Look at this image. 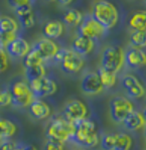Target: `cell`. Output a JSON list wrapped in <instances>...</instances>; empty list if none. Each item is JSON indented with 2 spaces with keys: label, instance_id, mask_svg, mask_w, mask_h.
I'll use <instances>...</instances> for the list:
<instances>
[{
  "label": "cell",
  "instance_id": "obj_1",
  "mask_svg": "<svg viewBox=\"0 0 146 150\" xmlns=\"http://www.w3.org/2000/svg\"><path fill=\"white\" fill-rule=\"evenodd\" d=\"M74 125L75 132L69 139L74 144L83 148H93L98 145L100 138L94 121L88 118H83L74 123Z\"/></svg>",
  "mask_w": 146,
  "mask_h": 150
},
{
  "label": "cell",
  "instance_id": "obj_2",
  "mask_svg": "<svg viewBox=\"0 0 146 150\" xmlns=\"http://www.w3.org/2000/svg\"><path fill=\"white\" fill-rule=\"evenodd\" d=\"M91 15L107 30L115 26L119 17L117 8L107 0H98L95 2Z\"/></svg>",
  "mask_w": 146,
  "mask_h": 150
},
{
  "label": "cell",
  "instance_id": "obj_3",
  "mask_svg": "<svg viewBox=\"0 0 146 150\" xmlns=\"http://www.w3.org/2000/svg\"><path fill=\"white\" fill-rule=\"evenodd\" d=\"M75 132V125L64 117H55L48 123L45 128L47 139H55L62 142L69 141Z\"/></svg>",
  "mask_w": 146,
  "mask_h": 150
},
{
  "label": "cell",
  "instance_id": "obj_4",
  "mask_svg": "<svg viewBox=\"0 0 146 150\" xmlns=\"http://www.w3.org/2000/svg\"><path fill=\"white\" fill-rule=\"evenodd\" d=\"M100 63L104 70L113 74L118 73L124 64V52L119 47L109 45L102 52Z\"/></svg>",
  "mask_w": 146,
  "mask_h": 150
},
{
  "label": "cell",
  "instance_id": "obj_5",
  "mask_svg": "<svg viewBox=\"0 0 146 150\" xmlns=\"http://www.w3.org/2000/svg\"><path fill=\"white\" fill-rule=\"evenodd\" d=\"M10 94L12 97V104L16 108H23L29 106L34 100V95L32 93L29 84L23 81H16L10 86Z\"/></svg>",
  "mask_w": 146,
  "mask_h": 150
},
{
  "label": "cell",
  "instance_id": "obj_6",
  "mask_svg": "<svg viewBox=\"0 0 146 150\" xmlns=\"http://www.w3.org/2000/svg\"><path fill=\"white\" fill-rule=\"evenodd\" d=\"M110 116L115 123H123L127 115L133 111V104L129 99L122 96H116L109 103Z\"/></svg>",
  "mask_w": 146,
  "mask_h": 150
},
{
  "label": "cell",
  "instance_id": "obj_7",
  "mask_svg": "<svg viewBox=\"0 0 146 150\" xmlns=\"http://www.w3.org/2000/svg\"><path fill=\"white\" fill-rule=\"evenodd\" d=\"M78 31L81 35L89 38L93 40H97L106 33L107 29H105L99 22H97L92 17V15H86L83 17L82 22L79 24Z\"/></svg>",
  "mask_w": 146,
  "mask_h": 150
},
{
  "label": "cell",
  "instance_id": "obj_8",
  "mask_svg": "<svg viewBox=\"0 0 146 150\" xmlns=\"http://www.w3.org/2000/svg\"><path fill=\"white\" fill-rule=\"evenodd\" d=\"M32 93L35 98H43V97L52 96L57 92V84L54 80L47 77H41L39 79L28 82Z\"/></svg>",
  "mask_w": 146,
  "mask_h": 150
},
{
  "label": "cell",
  "instance_id": "obj_9",
  "mask_svg": "<svg viewBox=\"0 0 146 150\" xmlns=\"http://www.w3.org/2000/svg\"><path fill=\"white\" fill-rule=\"evenodd\" d=\"M88 109L86 105L80 100H71L64 105L62 117L69 122L76 123L79 120L86 118Z\"/></svg>",
  "mask_w": 146,
  "mask_h": 150
},
{
  "label": "cell",
  "instance_id": "obj_10",
  "mask_svg": "<svg viewBox=\"0 0 146 150\" xmlns=\"http://www.w3.org/2000/svg\"><path fill=\"white\" fill-rule=\"evenodd\" d=\"M61 70L67 74H75L80 71L84 67V59L82 55L78 54L73 50H67L60 63Z\"/></svg>",
  "mask_w": 146,
  "mask_h": 150
},
{
  "label": "cell",
  "instance_id": "obj_11",
  "mask_svg": "<svg viewBox=\"0 0 146 150\" xmlns=\"http://www.w3.org/2000/svg\"><path fill=\"white\" fill-rule=\"evenodd\" d=\"M121 86L131 99H139L145 95L144 86L133 75H125L121 80Z\"/></svg>",
  "mask_w": 146,
  "mask_h": 150
},
{
  "label": "cell",
  "instance_id": "obj_12",
  "mask_svg": "<svg viewBox=\"0 0 146 150\" xmlns=\"http://www.w3.org/2000/svg\"><path fill=\"white\" fill-rule=\"evenodd\" d=\"M124 64L131 70H138L146 64V52L142 48H128L124 52Z\"/></svg>",
  "mask_w": 146,
  "mask_h": 150
},
{
  "label": "cell",
  "instance_id": "obj_13",
  "mask_svg": "<svg viewBox=\"0 0 146 150\" xmlns=\"http://www.w3.org/2000/svg\"><path fill=\"white\" fill-rule=\"evenodd\" d=\"M81 89L87 95H98L104 90L102 82L97 73H87L81 82Z\"/></svg>",
  "mask_w": 146,
  "mask_h": 150
},
{
  "label": "cell",
  "instance_id": "obj_14",
  "mask_svg": "<svg viewBox=\"0 0 146 150\" xmlns=\"http://www.w3.org/2000/svg\"><path fill=\"white\" fill-rule=\"evenodd\" d=\"M30 50L29 45L24 38L16 36L11 42L5 47L6 54L12 57H23Z\"/></svg>",
  "mask_w": 146,
  "mask_h": 150
},
{
  "label": "cell",
  "instance_id": "obj_15",
  "mask_svg": "<svg viewBox=\"0 0 146 150\" xmlns=\"http://www.w3.org/2000/svg\"><path fill=\"white\" fill-rule=\"evenodd\" d=\"M33 48L38 50V52L40 54L43 61L52 59L55 57V54H57V50H59L57 45L52 40H50V38H43V40H38L33 45Z\"/></svg>",
  "mask_w": 146,
  "mask_h": 150
},
{
  "label": "cell",
  "instance_id": "obj_16",
  "mask_svg": "<svg viewBox=\"0 0 146 150\" xmlns=\"http://www.w3.org/2000/svg\"><path fill=\"white\" fill-rule=\"evenodd\" d=\"M29 115L35 120H43L50 117V108L41 100H33L28 106Z\"/></svg>",
  "mask_w": 146,
  "mask_h": 150
},
{
  "label": "cell",
  "instance_id": "obj_17",
  "mask_svg": "<svg viewBox=\"0 0 146 150\" xmlns=\"http://www.w3.org/2000/svg\"><path fill=\"white\" fill-rule=\"evenodd\" d=\"M94 47V40L84 35L78 34L72 43V50L80 55H87L92 52Z\"/></svg>",
  "mask_w": 146,
  "mask_h": 150
},
{
  "label": "cell",
  "instance_id": "obj_18",
  "mask_svg": "<svg viewBox=\"0 0 146 150\" xmlns=\"http://www.w3.org/2000/svg\"><path fill=\"white\" fill-rule=\"evenodd\" d=\"M123 124L126 129H128V130H130V131H135V130L141 129L142 127H144L146 122H145L144 117H143V114L133 110L130 114L127 115V117L124 119Z\"/></svg>",
  "mask_w": 146,
  "mask_h": 150
},
{
  "label": "cell",
  "instance_id": "obj_19",
  "mask_svg": "<svg viewBox=\"0 0 146 150\" xmlns=\"http://www.w3.org/2000/svg\"><path fill=\"white\" fill-rule=\"evenodd\" d=\"M64 32V24L57 20L46 22L43 26V35L50 40H57Z\"/></svg>",
  "mask_w": 146,
  "mask_h": 150
},
{
  "label": "cell",
  "instance_id": "obj_20",
  "mask_svg": "<svg viewBox=\"0 0 146 150\" xmlns=\"http://www.w3.org/2000/svg\"><path fill=\"white\" fill-rule=\"evenodd\" d=\"M128 25L132 30L146 29V10H139L134 12L129 18Z\"/></svg>",
  "mask_w": 146,
  "mask_h": 150
},
{
  "label": "cell",
  "instance_id": "obj_21",
  "mask_svg": "<svg viewBox=\"0 0 146 150\" xmlns=\"http://www.w3.org/2000/svg\"><path fill=\"white\" fill-rule=\"evenodd\" d=\"M83 14L78 10V9L72 8L67 10L66 12L62 14V19L64 24L69 25V26H77L82 22L83 20Z\"/></svg>",
  "mask_w": 146,
  "mask_h": 150
},
{
  "label": "cell",
  "instance_id": "obj_22",
  "mask_svg": "<svg viewBox=\"0 0 146 150\" xmlns=\"http://www.w3.org/2000/svg\"><path fill=\"white\" fill-rule=\"evenodd\" d=\"M18 30L17 22L13 18L3 16L0 18V35L9 33H15Z\"/></svg>",
  "mask_w": 146,
  "mask_h": 150
},
{
  "label": "cell",
  "instance_id": "obj_23",
  "mask_svg": "<svg viewBox=\"0 0 146 150\" xmlns=\"http://www.w3.org/2000/svg\"><path fill=\"white\" fill-rule=\"evenodd\" d=\"M16 131V126L10 120L8 119H0V140L7 139L14 135Z\"/></svg>",
  "mask_w": 146,
  "mask_h": 150
},
{
  "label": "cell",
  "instance_id": "obj_24",
  "mask_svg": "<svg viewBox=\"0 0 146 150\" xmlns=\"http://www.w3.org/2000/svg\"><path fill=\"white\" fill-rule=\"evenodd\" d=\"M97 74L99 75L102 85H103L104 89H111L116 83V74L110 73V71L104 70L103 68H99Z\"/></svg>",
  "mask_w": 146,
  "mask_h": 150
},
{
  "label": "cell",
  "instance_id": "obj_25",
  "mask_svg": "<svg viewBox=\"0 0 146 150\" xmlns=\"http://www.w3.org/2000/svg\"><path fill=\"white\" fill-rule=\"evenodd\" d=\"M131 47L144 48L146 47V29L143 30H133L130 34Z\"/></svg>",
  "mask_w": 146,
  "mask_h": 150
},
{
  "label": "cell",
  "instance_id": "obj_26",
  "mask_svg": "<svg viewBox=\"0 0 146 150\" xmlns=\"http://www.w3.org/2000/svg\"><path fill=\"white\" fill-rule=\"evenodd\" d=\"M132 147V138L126 133L116 134L114 150H130Z\"/></svg>",
  "mask_w": 146,
  "mask_h": 150
},
{
  "label": "cell",
  "instance_id": "obj_27",
  "mask_svg": "<svg viewBox=\"0 0 146 150\" xmlns=\"http://www.w3.org/2000/svg\"><path fill=\"white\" fill-rule=\"evenodd\" d=\"M43 59L40 57V54L38 52V50H34L33 47L28 52V54L24 57V68H30V67L38 66V64H43Z\"/></svg>",
  "mask_w": 146,
  "mask_h": 150
},
{
  "label": "cell",
  "instance_id": "obj_28",
  "mask_svg": "<svg viewBox=\"0 0 146 150\" xmlns=\"http://www.w3.org/2000/svg\"><path fill=\"white\" fill-rule=\"evenodd\" d=\"M45 76V70L43 64H38V66L30 67V68H25V77L28 82Z\"/></svg>",
  "mask_w": 146,
  "mask_h": 150
},
{
  "label": "cell",
  "instance_id": "obj_29",
  "mask_svg": "<svg viewBox=\"0 0 146 150\" xmlns=\"http://www.w3.org/2000/svg\"><path fill=\"white\" fill-rule=\"evenodd\" d=\"M101 148L103 150H114L115 143H116V134L108 133L104 134L100 140Z\"/></svg>",
  "mask_w": 146,
  "mask_h": 150
},
{
  "label": "cell",
  "instance_id": "obj_30",
  "mask_svg": "<svg viewBox=\"0 0 146 150\" xmlns=\"http://www.w3.org/2000/svg\"><path fill=\"white\" fill-rule=\"evenodd\" d=\"M18 19H19V22L21 23L23 28H30L35 23V19H34V15L32 11L18 16Z\"/></svg>",
  "mask_w": 146,
  "mask_h": 150
},
{
  "label": "cell",
  "instance_id": "obj_31",
  "mask_svg": "<svg viewBox=\"0 0 146 150\" xmlns=\"http://www.w3.org/2000/svg\"><path fill=\"white\" fill-rule=\"evenodd\" d=\"M45 150H64V142L55 139H47L45 143Z\"/></svg>",
  "mask_w": 146,
  "mask_h": 150
},
{
  "label": "cell",
  "instance_id": "obj_32",
  "mask_svg": "<svg viewBox=\"0 0 146 150\" xmlns=\"http://www.w3.org/2000/svg\"><path fill=\"white\" fill-rule=\"evenodd\" d=\"M12 102V97H11L9 90H0V107H5Z\"/></svg>",
  "mask_w": 146,
  "mask_h": 150
},
{
  "label": "cell",
  "instance_id": "obj_33",
  "mask_svg": "<svg viewBox=\"0 0 146 150\" xmlns=\"http://www.w3.org/2000/svg\"><path fill=\"white\" fill-rule=\"evenodd\" d=\"M21 142L5 140L0 144V150H19Z\"/></svg>",
  "mask_w": 146,
  "mask_h": 150
},
{
  "label": "cell",
  "instance_id": "obj_34",
  "mask_svg": "<svg viewBox=\"0 0 146 150\" xmlns=\"http://www.w3.org/2000/svg\"><path fill=\"white\" fill-rule=\"evenodd\" d=\"M36 0H8V3L10 6H12L13 8H17L20 6H24V5H30L32 6L35 3Z\"/></svg>",
  "mask_w": 146,
  "mask_h": 150
},
{
  "label": "cell",
  "instance_id": "obj_35",
  "mask_svg": "<svg viewBox=\"0 0 146 150\" xmlns=\"http://www.w3.org/2000/svg\"><path fill=\"white\" fill-rule=\"evenodd\" d=\"M8 66V59L7 54L5 52V50L0 48V73L4 71L7 69Z\"/></svg>",
  "mask_w": 146,
  "mask_h": 150
},
{
  "label": "cell",
  "instance_id": "obj_36",
  "mask_svg": "<svg viewBox=\"0 0 146 150\" xmlns=\"http://www.w3.org/2000/svg\"><path fill=\"white\" fill-rule=\"evenodd\" d=\"M19 150H38L33 145L31 144H25V143H21L20 145V148Z\"/></svg>",
  "mask_w": 146,
  "mask_h": 150
},
{
  "label": "cell",
  "instance_id": "obj_37",
  "mask_svg": "<svg viewBox=\"0 0 146 150\" xmlns=\"http://www.w3.org/2000/svg\"><path fill=\"white\" fill-rule=\"evenodd\" d=\"M57 2H59L61 5H69V3H72L73 2V0H57Z\"/></svg>",
  "mask_w": 146,
  "mask_h": 150
},
{
  "label": "cell",
  "instance_id": "obj_38",
  "mask_svg": "<svg viewBox=\"0 0 146 150\" xmlns=\"http://www.w3.org/2000/svg\"><path fill=\"white\" fill-rule=\"evenodd\" d=\"M142 114H143V117H144V119H145V122H146V108H145L144 110H143V113H142Z\"/></svg>",
  "mask_w": 146,
  "mask_h": 150
},
{
  "label": "cell",
  "instance_id": "obj_39",
  "mask_svg": "<svg viewBox=\"0 0 146 150\" xmlns=\"http://www.w3.org/2000/svg\"><path fill=\"white\" fill-rule=\"evenodd\" d=\"M0 48H3V50H5V48H4L3 43H2V41H1V40H0Z\"/></svg>",
  "mask_w": 146,
  "mask_h": 150
},
{
  "label": "cell",
  "instance_id": "obj_40",
  "mask_svg": "<svg viewBox=\"0 0 146 150\" xmlns=\"http://www.w3.org/2000/svg\"><path fill=\"white\" fill-rule=\"evenodd\" d=\"M46 1H48V2H52V1H55V0H46Z\"/></svg>",
  "mask_w": 146,
  "mask_h": 150
},
{
  "label": "cell",
  "instance_id": "obj_41",
  "mask_svg": "<svg viewBox=\"0 0 146 150\" xmlns=\"http://www.w3.org/2000/svg\"><path fill=\"white\" fill-rule=\"evenodd\" d=\"M145 135H146V126H145Z\"/></svg>",
  "mask_w": 146,
  "mask_h": 150
},
{
  "label": "cell",
  "instance_id": "obj_42",
  "mask_svg": "<svg viewBox=\"0 0 146 150\" xmlns=\"http://www.w3.org/2000/svg\"><path fill=\"white\" fill-rule=\"evenodd\" d=\"M145 105H146V100H145Z\"/></svg>",
  "mask_w": 146,
  "mask_h": 150
},
{
  "label": "cell",
  "instance_id": "obj_43",
  "mask_svg": "<svg viewBox=\"0 0 146 150\" xmlns=\"http://www.w3.org/2000/svg\"><path fill=\"white\" fill-rule=\"evenodd\" d=\"M80 150H85V149H80Z\"/></svg>",
  "mask_w": 146,
  "mask_h": 150
},
{
  "label": "cell",
  "instance_id": "obj_44",
  "mask_svg": "<svg viewBox=\"0 0 146 150\" xmlns=\"http://www.w3.org/2000/svg\"><path fill=\"white\" fill-rule=\"evenodd\" d=\"M145 2H146V0H145Z\"/></svg>",
  "mask_w": 146,
  "mask_h": 150
}]
</instances>
